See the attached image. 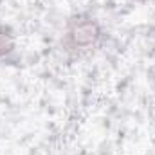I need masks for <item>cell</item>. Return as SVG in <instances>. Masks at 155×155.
I'll return each mask as SVG.
<instances>
[{
  "label": "cell",
  "mask_w": 155,
  "mask_h": 155,
  "mask_svg": "<svg viewBox=\"0 0 155 155\" xmlns=\"http://www.w3.org/2000/svg\"><path fill=\"white\" fill-rule=\"evenodd\" d=\"M99 36V31H97V25L94 22H79L76 24L69 33H67V38L71 41V47H85V45H90L94 43Z\"/></svg>",
  "instance_id": "cell-1"
},
{
  "label": "cell",
  "mask_w": 155,
  "mask_h": 155,
  "mask_svg": "<svg viewBox=\"0 0 155 155\" xmlns=\"http://www.w3.org/2000/svg\"><path fill=\"white\" fill-rule=\"evenodd\" d=\"M9 49H11V43H9L7 36L5 35H0V56L5 54V52H9Z\"/></svg>",
  "instance_id": "cell-2"
}]
</instances>
